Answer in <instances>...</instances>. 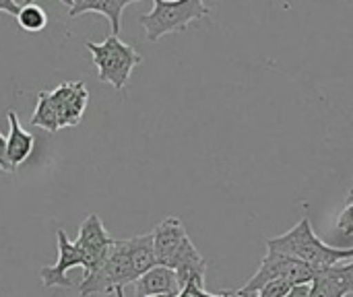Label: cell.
<instances>
[{"instance_id":"obj_1","label":"cell","mask_w":353,"mask_h":297,"mask_svg":"<svg viewBox=\"0 0 353 297\" xmlns=\"http://www.w3.org/2000/svg\"><path fill=\"white\" fill-rule=\"evenodd\" d=\"M267 252H277L285 254L290 258L302 260L308 267L316 271L331 269L335 265L353 260V248H333L325 244L312 229V223L308 217H302L296 227H292L288 234L269 238L267 242Z\"/></svg>"},{"instance_id":"obj_2","label":"cell","mask_w":353,"mask_h":297,"mask_svg":"<svg viewBox=\"0 0 353 297\" xmlns=\"http://www.w3.org/2000/svg\"><path fill=\"white\" fill-rule=\"evenodd\" d=\"M211 8L201 0H153V8L139 17L145 29L147 41H159L163 35L174 31H186L190 23L205 19Z\"/></svg>"},{"instance_id":"obj_3","label":"cell","mask_w":353,"mask_h":297,"mask_svg":"<svg viewBox=\"0 0 353 297\" xmlns=\"http://www.w3.org/2000/svg\"><path fill=\"white\" fill-rule=\"evenodd\" d=\"M85 48L93 56V62L97 66V79L101 83L112 85L116 91H122L128 85L134 66L143 62V56L132 45L124 43L112 33L101 43L87 41Z\"/></svg>"},{"instance_id":"obj_4","label":"cell","mask_w":353,"mask_h":297,"mask_svg":"<svg viewBox=\"0 0 353 297\" xmlns=\"http://www.w3.org/2000/svg\"><path fill=\"white\" fill-rule=\"evenodd\" d=\"M319 273L321 271L308 267L302 260H296V258H290V256L277 254V252H267V256L263 258L254 277H250L244 287L234 291V296H256L267 283H273V281H285L294 287L296 285H310Z\"/></svg>"},{"instance_id":"obj_5","label":"cell","mask_w":353,"mask_h":297,"mask_svg":"<svg viewBox=\"0 0 353 297\" xmlns=\"http://www.w3.org/2000/svg\"><path fill=\"white\" fill-rule=\"evenodd\" d=\"M130 283H137V275L128 256V246L126 240H116L103 265L95 273L83 277L79 285V294L81 297L114 294L118 287H126Z\"/></svg>"},{"instance_id":"obj_6","label":"cell","mask_w":353,"mask_h":297,"mask_svg":"<svg viewBox=\"0 0 353 297\" xmlns=\"http://www.w3.org/2000/svg\"><path fill=\"white\" fill-rule=\"evenodd\" d=\"M114 238H110L108 229L103 227L101 219L91 213L87 215V219L81 223L79 227V238H77V248L81 250L83 254V269H85V275H91L95 273L103 260L108 258L112 246H114Z\"/></svg>"},{"instance_id":"obj_7","label":"cell","mask_w":353,"mask_h":297,"mask_svg":"<svg viewBox=\"0 0 353 297\" xmlns=\"http://www.w3.org/2000/svg\"><path fill=\"white\" fill-rule=\"evenodd\" d=\"M56 112H58V124L60 128L77 126L87 110L89 103V91L83 81H66L60 83L56 89L50 91Z\"/></svg>"},{"instance_id":"obj_8","label":"cell","mask_w":353,"mask_h":297,"mask_svg":"<svg viewBox=\"0 0 353 297\" xmlns=\"http://www.w3.org/2000/svg\"><path fill=\"white\" fill-rule=\"evenodd\" d=\"M56 246H58V260L52 267H46L39 271L41 283L46 289L50 287H72V281L66 277V273L74 267H83V254L77 248L74 242L68 240L64 229H56Z\"/></svg>"},{"instance_id":"obj_9","label":"cell","mask_w":353,"mask_h":297,"mask_svg":"<svg viewBox=\"0 0 353 297\" xmlns=\"http://www.w3.org/2000/svg\"><path fill=\"white\" fill-rule=\"evenodd\" d=\"M153 248H155V258L159 267H168L172 269L178 252L182 250V246L186 244L188 232L182 223L180 217H165L153 232Z\"/></svg>"},{"instance_id":"obj_10","label":"cell","mask_w":353,"mask_h":297,"mask_svg":"<svg viewBox=\"0 0 353 297\" xmlns=\"http://www.w3.org/2000/svg\"><path fill=\"white\" fill-rule=\"evenodd\" d=\"M352 294L353 260L321 271L310 283V297H347Z\"/></svg>"},{"instance_id":"obj_11","label":"cell","mask_w":353,"mask_h":297,"mask_svg":"<svg viewBox=\"0 0 353 297\" xmlns=\"http://www.w3.org/2000/svg\"><path fill=\"white\" fill-rule=\"evenodd\" d=\"M62 2L68 6V19H77L87 12H97V14L108 17L112 25V35L118 37L122 10L130 6L134 0H62Z\"/></svg>"},{"instance_id":"obj_12","label":"cell","mask_w":353,"mask_h":297,"mask_svg":"<svg viewBox=\"0 0 353 297\" xmlns=\"http://www.w3.org/2000/svg\"><path fill=\"white\" fill-rule=\"evenodd\" d=\"M182 289L178 283V277L168 267H155L149 273H145L134 283V296L137 297H155V296H172L178 297Z\"/></svg>"},{"instance_id":"obj_13","label":"cell","mask_w":353,"mask_h":297,"mask_svg":"<svg viewBox=\"0 0 353 297\" xmlns=\"http://www.w3.org/2000/svg\"><path fill=\"white\" fill-rule=\"evenodd\" d=\"M172 271L178 277L180 289L186 287L190 281H201L205 283V275H207V263L201 256V252L196 250V246L192 244V240H186V244L182 246V250L178 252Z\"/></svg>"},{"instance_id":"obj_14","label":"cell","mask_w":353,"mask_h":297,"mask_svg":"<svg viewBox=\"0 0 353 297\" xmlns=\"http://www.w3.org/2000/svg\"><path fill=\"white\" fill-rule=\"evenodd\" d=\"M8 118V136H6V157H8V163L17 170L33 151V134L27 132L19 118H17V112L14 110H8L6 114Z\"/></svg>"},{"instance_id":"obj_15","label":"cell","mask_w":353,"mask_h":297,"mask_svg":"<svg viewBox=\"0 0 353 297\" xmlns=\"http://www.w3.org/2000/svg\"><path fill=\"white\" fill-rule=\"evenodd\" d=\"M128 246V256L137 275V281L149 273L151 269L157 267V258H155V248H153V234H145V236H134L130 240H126Z\"/></svg>"},{"instance_id":"obj_16","label":"cell","mask_w":353,"mask_h":297,"mask_svg":"<svg viewBox=\"0 0 353 297\" xmlns=\"http://www.w3.org/2000/svg\"><path fill=\"white\" fill-rule=\"evenodd\" d=\"M31 126H37L41 130L48 132H58L60 124H58V112L54 105V99L50 95V91H39L37 93V103H35V112L31 116Z\"/></svg>"},{"instance_id":"obj_17","label":"cell","mask_w":353,"mask_h":297,"mask_svg":"<svg viewBox=\"0 0 353 297\" xmlns=\"http://www.w3.org/2000/svg\"><path fill=\"white\" fill-rule=\"evenodd\" d=\"M17 23L27 33H39L48 25V14L39 4L27 2V4L21 6V12L17 14Z\"/></svg>"},{"instance_id":"obj_18","label":"cell","mask_w":353,"mask_h":297,"mask_svg":"<svg viewBox=\"0 0 353 297\" xmlns=\"http://www.w3.org/2000/svg\"><path fill=\"white\" fill-rule=\"evenodd\" d=\"M337 232L341 234V238H353V188L345 196V209L339 215Z\"/></svg>"},{"instance_id":"obj_19","label":"cell","mask_w":353,"mask_h":297,"mask_svg":"<svg viewBox=\"0 0 353 297\" xmlns=\"http://www.w3.org/2000/svg\"><path fill=\"white\" fill-rule=\"evenodd\" d=\"M294 285L285 283V281H273V283H267L256 297H285L290 291H292Z\"/></svg>"},{"instance_id":"obj_20","label":"cell","mask_w":353,"mask_h":297,"mask_svg":"<svg viewBox=\"0 0 353 297\" xmlns=\"http://www.w3.org/2000/svg\"><path fill=\"white\" fill-rule=\"evenodd\" d=\"M0 170L6 172V174H14L17 170L8 163V157H6V136L0 132Z\"/></svg>"},{"instance_id":"obj_21","label":"cell","mask_w":353,"mask_h":297,"mask_svg":"<svg viewBox=\"0 0 353 297\" xmlns=\"http://www.w3.org/2000/svg\"><path fill=\"white\" fill-rule=\"evenodd\" d=\"M21 6L23 4H19L14 0H0V12H6L10 17H17L21 12Z\"/></svg>"},{"instance_id":"obj_22","label":"cell","mask_w":353,"mask_h":297,"mask_svg":"<svg viewBox=\"0 0 353 297\" xmlns=\"http://www.w3.org/2000/svg\"><path fill=\"white\" fill-rule=\"evenodd\" d=\"M285 297H310V285H296Z\"/></svg>"},{"instance_id":"obj_23","label":"cell","mask_w":353,"mask_h":297,"mask_svg":"<svg viewBox=\"0 0 353 297\" xmlns=\"http://www.w3.org/2000/svg\"><path fill=\"white\" fill-rule=\"evenodd\" d=\"M114 294H116V297H124V287H118Z\"/></svg>"},{"instance_id":"obj_24","label":"cell","mask_w":353,"mask_h":297,"mask_svg":"<svg viewBox=\"0 0 353 297\" xmlns=\"http://www.w3.org/2000/svg\"><path fill=\"white\" fill-rule=\"evenodd\" d=\"M155 297H172V296H155Z\"/></svg>"}]
</instances>
